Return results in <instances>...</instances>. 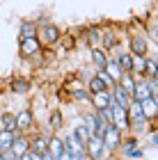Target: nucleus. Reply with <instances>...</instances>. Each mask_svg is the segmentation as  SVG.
<instances>
[{
    "mask_svg": "<svg viewBox=\"0 0 158 160\" xmlns=\"http://www.w3.org/2000/svg\"><path fill=\"white\" fill-rule=\"evenodd\" d=\"M101 140H103V149L105 156H115L121 149V140H124V130H119L115 123H108L101 130Z\"/></svg>",
    "mask_w": 158,
    "mask_h": 160,
    "instance_id": "f257e3e1",
    "label": "nucleus"
},
{
    "mask_svg": "<svg viewBox=\"0 0 158 160\" xmlns=\"http://www.w3.org/2000/svg\"><path fill=\"white\" fill-rule=\"evenodd\" d=\"M37 39L41 41V46H44V48H51V46H55V43H60V39H62V30H60L55 23L39 25Z\"/></svg>",
    "mask_w": 158,
    "mask_h": 160,
    "instance_id": "f03ea898",
    "label": "nucleus"
},
{
    "mask_svg": "<svg viewBox=\"0 0 158 160\" xmlns=\"http://www.w3.org/2000/svg\"><path fill=\"white\" fill-rule=\"evenodd\" d=\"M110 87H115V85L110 82V78L105 76V71H96L89 80H85V89L89 92V96H92V94H96V92L110 89Z\"/></svg>",
    "mask_w": 158,
    "mask_h": 160,
    "instance_id": "7ed1b4c3",
    "label": "nucleus"
},
{
    "mask_svg": "<svg viewBox=\"0 0 158 160\" xmlns=\"http://www.w3.org/2000/svg\"><path fill=\"white\" fill-rule=\"evenodd\" d=\"M85 156L87 160H103L105 156V149H103V140L101 135H92L87 142H85Z\"/></svg>",
    "mask_w": 158,
    "mask_h": 160,
    "instance_id": "20e7f679",
    "label": "nucleus"
},
{
    "mask_svg": "<svg viewBox=\"0 0 158 160\" xmlns=\"http://www.w3.org/2000/svg\"><path fill=\"white\" fill-rule=\"evenodd\" d=\"M34 112H32V108H23V110H18L16 112V126H18V133H32L34 128Z\"/></svg>",
    "mask_w": 158,
    "mask_h": 160,
    "instance_id": "39448f33",
    "label": "nucleus"
},
{
    "mask_svg": "<svg viewBox=\"0 0 158 160\" xmlns=\"http://www.w3.org/2000/svg\"><path fill=\"white\" fill-rule=\"evenodd\" d=\"M41 41L37 37H28V39H18V53L21 57H28V60H32L37 53H41Z\"/></svg>",
    "mask_w": 158,
    "mask_h": 160,
    "instance_id": "423d86ee",
    "label": "nucleus"
},
{
    "mask_svg": "<svg viewBox=\"0 0 158 160\" xmlns=\"http://www.w3.org/2000/svg\"><path fill=\"white\" fill-rule=\"evenodd\" d=\"M110 110H112V123L119 130L128 133V128H131V121H128V108H121L119 103H112Z\"/></svg>",
    "mask_w": 158,
    "mask_h": 160,
    "instance_id": "0eeeda50",
    "label": "nucleus"
},
{
    "mask_svg": "<svg viewBox=\"0 0 158 160\" xmlns=\"http://www.w3.org/2000/svg\"><path fill=\"white\" fill-rule=\"evenodd\" d=\"M64 149L74 156V160H85V158H87V156H85V142H80L78 137H74L71 133L64 135Z\"/></svg>",
    "mask_w": 158,
    "mask_h": 160,
    "instance_id": "6e6552de",
    "label": "nucleus"
},
{
    "mask_svg": "<svg viewBox=\"0 0 158 160\" xmlns=\"http://www.w3.org/2000/svg\"><path fill=\"white\" fill-rule=\"evenodd\" d=\"M128 53L133 55H149V43H147V37L145 34H135L131 32V37H128Z\"/></svg>",
    "mask_w": 158,
    "mask_h": 160,
    "instance_id": "1a4fd4ad",
    "label": "nucleus"
},
{
    "mask_svg": "<svg viewBox=\"0 0 158 160\" xmlns=\"http://www.w3.org/2000/svg\"><path fill=\"white\" fill-rule=\"evenodd\" d=\"M28 135H30V153H37V156L46 153V149H48V135H44L37 128H34L32 133H28Z\"/></svg>",
    "mask_w": 158,
    "mask_h": 160,
    "instance_id": "9d476101",
    "label": "nucleus"
},
{
    "mask_svg": "<svg viewBox=\"0 0 158 160\" xmlns=\"http://www.w3.org/2000/svg\"><path fill=\"white\" fill-rule=\"evenodd\" d=\"M112 105V92L110 89H103V92H96L89 96V108L92 110H103V108H110Z\"/></svg>",
    "mask_w": 158,
    "mask_h": 160,
    "instance_id": "9b49d317",
    "label": "nucleus"
},
{
    "mask_svg": "<svg viewBox=\"0 0 158 160\" xmlns=\"http://www.w3.org/2000/svg\"><path fill=\"white\" fill-rule=\"evenodd\" d=\"M80 121L87 126L89 130H92V135H101V130H103V123L99 121V117H96V110H83V117H80Z\"/></svg>",
    "mask_w": 158,
    "mask_h": 160,
    "instance_id": "f8f14e48",
    "label": "nucleus"
},
{
    "mask_svg": "<svg viewBox=\"0 0 158 160\" xmlns=\"http://www.w3.org/2000/svg\"><path fill=\"white\" fill-rule=\"evenodd\" d=\"M147 98H151V82L147 78H140L133 89V101H147Z\"/></svg>",
    "mask_w": 158,
    "mask_h": 160,
    "instance_id": "ddd939ff",
    "label": "nucleus"
},
{
    "mask_svg": "<svg viewBox=\"0 0 158 160\" xmlns=\"http://www.w3.org/2000/svg\"><path fill=\"white\" fill-rule=\"evenodd\" d=\"M89 60H92V67H94L96 71H103L110 57H108V53L103 48H89Z\"/></svg>",
    "mask_w": 158,
    "mask_h": 160,
    "instance_id": "4468645a",
    "label": "nucleus"
},
{
    "mask_svg": "<svg viewBox=\"0 0 158 160\" xmlns=\"http://www.w3.org/2000/svg\"><path fill=\"white\" fill-rule=\"evenodd\" d=\"M101 37H103V28H99V25L85 28V39H87L89 48H101Z\"/></svg>",
    "mask_w": 158,
    "mask_h": 160,
    "instance_id": "2eb2a0df",
    "label": "nucleus"
},
{
    "mask_svg": "<svg viewBox=\"0 0 158 160\" xmlns=\"http://www.w3.org/2000/svg\"><path fill=\"white\" fill-rule=\"evenodd\" d=\"M46 151H48V156L55 160V158L64 151V137H62L60 133H53L51 137H48V149H46Z\"/></svg>",
    "mask_w": 158,
    "mask_h": 160,
    "instance_id": "dca6fc26",
    "label": "nucleus"
},
{
    "mask_svg": "<svg viewBox=\"0 0 158 160\" xmlns=\"http://www.w3.org/2000/svg\"><path fill=\"white\" fill-rule=\"evenodd\" d=\"M103 71H105V76L110 78V82H112V85H117L119 80H121V76H124V69H121L119 64H117V60H112V57L108 60V64H105V69H103Z\"/></svg>",
    "mask_w": 158,
    "mask_h": 160,
    "instance_id": "f3484780",
    "label": "nucleus"
},
{
    "mask_svg": "<svg viewBox=\"0 0 158 160\" xmlns=\"http://www.w3.org/2000/svg\"><path fill=\"white\" fill-rule=\"evenodd\" d=\"M12 151L16 156L28 153V151H30V135H28V133H18L16 140H14V144H12Z\"/></svg>",
    "mask_w": 158,
    "mask_h": 160,
    "instance_id": "a211bd4d",
    "label": "nucleus"
},
{
    "mask_svg": "<svg viewBox=\"0 0 158 160\" xmlns=\"http://www.w3.org/2000/svg\"><path fill=\"white\" fill-rule=\"evenodd\" d=\"M110 92H112V103H119L121 108H128L131 105V101H133V96L128 92H124L119 85H115V87H110Z\"/></svg>",
    "mask_w": 158,
    "mask_h": 160,
    "instance_id": "6ab92c4d",
    "label": "nucleus"
},
{
    "mask_svg": "<svg viewBox=\"0 0 158 160\" xmlns=\"http://www.w3.org/2000/svg\"><path fill=\"white\" fill-rule=\"evenodd\" d=\"M46 126L51 128V133H60L62 126H64V114H62V110H53L51 114H48Z\"/></svg>",
    "mask_w": 158,
    "mask_h": 160,
    "instance_id": "aec40b11",
    "label": "nucleus"
},
{
    "mask_svg": "<svg viewBox=\"0 0 158 160\" xmlns=\"http://www.w3.org/2000/svg\"><path fill=\"white\" fill-rule=\"evenodd\" d=\"M112 60H117V64L124 69V73H131L133 71V53H128V50L121 48L117 53V57H112Z\"/></svg>",
    "mask_w": 158,
    "mask_h": 160,
    "instance_id": "412c9836",
    "label": "nucleus"
},
{
    "mask_svg": "<svg viewBox=\"0 0 158 160\" xmlns=\"http://www.w3.org/2000/svg\"><path fill=\"white\" fill-rule=\"evenodd\" d=\"M37 30H39V25L34 23V21H21V25H18V39L37 37Z\"/></svg>",
    "mask_w": 158,
    "mask_h": 160,
    "instance_id": "4be33fe9",
    "label": "nucleus"
},
{
    "mask_svg": "<svg viewBox=\"0 0 158 160\" xmlns=\"http://www.w3.org/2000/svg\"><path fill=\"white\" fill-rule=\"evenodd\" d=\"M0 130H14L16 133L18 126H16V114L9 112V110H5L3 114H0Z\"/></svg>",
    "mask_w": 158,
    "mask_h": 160,
    "instance_id": "5701e85b",
    "label": "nucleus"
},
{
    "mask_svg": "<svg viewBox=\"0 0 158 160\" xmlns=\"http://www.w3.org/2000/svg\"><path fill=\"white\" fill-rule=\"evenodd\" d=\"M9 89L16 92V94H30L32 85H30V80H28V78H14L9 82Z\"/></svg>",
    "mask_w": 158,
    "mask_h": 160,
    "instance_id": "b1692460",
    "label": "nucleus"
},
{
    "mask_svg": "<svg viewBox=\"0 0 158 160\" xmlns=\"http://www.w3.org/2000/svg\"><path fill=\"white\" fill-rule=\"evenodd\" d=\"M16 135H18V130H16V133H14V130H0V153L7 151V149H12Z\"/></svg>",
    "mask_w": 158,
    "mask_h": 160,
    "instance_id": "393cba45",
    "label": "nucleus"
},
{
    "mask_svg": "<svg viewBox=\"0 0 158 160\" xmlns=\"http://www.w3.org/2000/svg\"><path fill=\"white\" fill-rule=\"evenodd\" d=\"M145 64H147V55H133V71L131 73L135 78H145Z\"/></svg>",
    "mask_w": 158,
    "mask_h": 160,
    "instance_id": "a878e982",
    "label": "nucleus"
},
{
    "mask_svg": "<svg viewBox=\"0 0 158 160\" xmlns=\"http://www.w3.org/2000/svg\"><path fill=\"white\" fill-rule=\"evenodd\" d=\"M71 135L78 137L80 142H87L89 137H92V130H89L87 126H85L83 121H78V123H74V128H71Z\"/></svg>",
    "mask_w": 158,
    "mask_h": 160,
    "instance_id": "bb28decb",
    "label": "nucleus"
},
{
    "mask_svg": "<svg viewBox=\"0 0 158 160\" xmlns=\"http://www.w3.org/2000/svg\"><path fill=\"white\" fill-rule=\"evenodd\" d=\"M140 105H142V114L151 121L156 117V112H158V103H156V98H147V101H140Z\"/></svg>",
    "mask_w": 158,
    "mask_h": 160,
    "instance_id": "cd10ccee",
    "label": "nucleus"
},
{
    "mask_svg": "<svg viewBox=\"0 0 158 160\" xmlns=\"http://www.w3.org/2000/svg\"><path fill=\"white\" fill-rule=\"evenodd\" d=\"M117 85H119L124 92H128V94L133 96V89H135V85H138V78H135L133 73H124V76H121V80H119Z\"/></svg>",
    "mask_w": 158,
    "mask_h": 160,
    "instance_id": "c85d7f7f",
    "label": "nucleus"
},
{
    "mask_svg": "<svg viewBox=\"0 0 158 160\" xmlns=\"http://www.w3.org/2000/svg\"><path fill=\"white\" fill-rule=\"evenodd\" d=\"M71 98H74L76 103L89 105V92L85 89V85H83V87H74V89H71Z\"/></svg>",
    "mask_w": 158,
    "mask_h": 160,
    "instance_id": "c756f323",
    "label": "nucleus"
},
{
    "mask_svg": "<svg viewBox=\"0 0 158 160\" xmlns=\"http://www.w3.org/2000/svg\"><path fill=\"white\" fill-rule=\"evenodd\" d=\"M156 73H158V60H156V57H149V55H147V64H145V78H147V80H151Z\"/></svg>",
    "mask_w": 158,
    "mask_h": 160,
    "instance_id": "7c9ffc66",
    "label": "nucleus"
},
{
    "mask_svg": "<svg viewBox=\"0 0 158 160\" xmlns=\"http://www.w3.org/2000/svg\"><path fill=\"white\" fill-rule=\"evenodd\" d=\"M121 151V156L128 158V160H138L145 156V149H140V147H131V149H119Z\"/></svg>",
    "mask_w": 158,
    "mask_h": 160,
    "instance_id": "2f4dec72",
    "label": "nucleus"
},
{
    "mask_svg": "<svg viewBox=\"0 0 158 160\" xmlns=\"http://www.w3.org/2000/svg\"><path fill=\"white\" fill-rule=\"evenodd\" d=\"M0 158H3V160H18V156L14 153L12 149H7V151H3V153H0Z\"/></svg>",
    "mask_w": 158,
    "mask_h": 160,
    "instance_id": "473e14b6",
    "label": "nucleus"
},
{
    "mask_svg": "<svg viewBox=\"0 0 158 160\" xmlns=\"http://www.w3.org/2000/svg\"><path fill=\"white\" fill-rule=\"evenodd\" d=\"M55 160H74V156H71V153H69V151H67V149H64V151H62V153H60V156H57Z\"/></svg>",
    "mask_w": 158,
    "mask_h": 160,
    "instance_id": "72a5a7b5",
    "label": "nucleus"
},
{
    "mask_svg": "<svg viewBox=\"0 0 158 160\" xmlns=\"http://www.w3.org/2000/svg\"><path fill=\"white\" fill-rule=\"evenodd\" d=\"M34 23H37V25H46V23H51V18H48L46 14H41V16H39L37 21H34Z\"/></svg>",
    "mask_w": 158,
    "mask_h": 160,
    "instance_id": "f704fd0d",
    "label": "nucleus"
},
{
    "mask_svg": "<svg viewBox=\"0 0 158 160\" xmlns=\"http://www.w3.org/2000/svg\"><path fill=\"white\" fill-rule=\"evenodd\" d=\"M151 147H158V130H151Z\"/></svg>",
    "mask_w": 158,
    "mask_h": 160,
    "instance_id": "c9c22d12",
    "label": "nucleus"
},
{
    "mask_svg": "<svg viewBox=\"0 0 158 160\" xmlns=\"http://www.w3.org/2000/svg\"><path fill=\"white\" fill-rule=\"evenodd\" d=\"M18 160H32V153L28 151V153H23V156H18Z\"/></svg>",
    "mask_w": 158,
    "mask_h": 160,
    "instance_id": "e433bc0d",
    "label": "nucleus"
},
{
    "mask_svg": "<svg viewBox=\"0 0 158 160\" xmlns=\"http://www.w3.org/2000/svg\"><path fill=\"white\" fill-rule=\"evenodd\" d=\"M32 160H46L44 156H37V153H32Z\"/></svg>",
    "mask_w": 158,
    "mask_h": 160,
    "instance_id": "4c0bfd02",
    "label": "nucleus"
},
{
    "mask_svg": "<svg viewBox=\"0 0 158 160\" xmlns=\"http://www.w3.org/2000/svg\"><path fill=\"white\" fill-rule=\"evenodd\" d=\"M156 119H158V112H156Z\"/></svg>",
    "mask_w": 158,
    "mask_h": 160,
    "instance_id": "58836bf2",
    "label": "nucleus"
},
{
    "mask_svg": "<svg viewBox=\"0 0 158 160\" xmlns=\"http://www.w3.org/2000/svg\"><path fill=\"white\" fill-rule=\"evenodd\" d=\"M0 160H3V158H0Z\"/></svg>",
    "mask_w": 158,
    "mask_h": 160,
    "instance_id": "ea45409f",
    "label": "nucleus"
}]
</instances>
